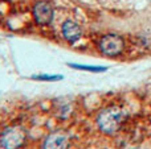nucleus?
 <instances>
[{
	"instance_id": "5",
	"label": "nucleus",
	"mask_w": 151,
	"mask_h": 149,
	"mask_svg": "<svg viewBox=\"0 0 151 149\" xmlns=\"http://www.w3.org/2000/svg\"><path fill=\"white\" fill-rule=\"evenodd\" d=\"M70 144V135L65 131H55L42 141V149H68Z\"/></svg>"
},
{
	"instance_id": "4",
	"label": "nucleus",
	"mask_w": 151,
	"mask_h": 149,
	"mask_svg": "<svg viewBox=\"0 0 151 149\" xmlns=\"http://www.w3.org/2000/svg\"><path fill=\"white\" fill-rule=\"evenodd\" d=\"M32 16L39 25H49L55 17V9L48 1H37L32 8Z\"/></svg>"
},
{
	"instance_id": "8",
	"label": "nucleus",
	"mask_w": 151,
	"mask_h": 149,
	"mask_svg": "<svg viewBox=\"0 0 151 149\" xmlns=\"http://www.w3.org/2000/svg\"><path fill=\"white\" fill-rule=\"evenodd\" d=\"M32 79L35 81H41V82H57L63 79V75H55V74H39V75H33Z\"/></svg>"
},
{
	"instance_id": "2",
	"label": "nucleus",
	"mask_w": 151,
	"mask_h": 149,
	"mask_svg": "<svg viewBox=\"0 0 151 149\" xmlns=\"http://www.w3.org/2000/svg\"><path fill=\"white\" fill-rule=\"evenodd\" d=\"M27 141V131L21 126H11L0 133L1 149H19Z\"/></svg>"
},
{
	"instance_id": "1",
	"label": "nucleus",
	"mask_w": 151,
	"mask_h": 149,
	"mask_svg": "<svg viewBox=\"0 0 151 149\" xmlns=\"http://www.w3.org/2000/svg\"><path fill=\"white\" fill-rule=\"evenodd\" d=\"M126 120V114L118 106H109L105 107L98 112L96 118L97 127L101 129L104 133L111 135L118 132L122 128L123 123Z\"/></svg>"
},
{
	"instance_id": "7",
	"label": "nucleus",
	"mask_w": 151,
	"mask_h": 149,
	"mask_svg": "<svg viewBox=\"0 0 151 149\" xmlns=\"http://www.w3.org/2000/svg\"><path fill=\"white\" fill-rule=\"evenodd\" d=\"M72 69H76V70H82V71H90V73H104V71L107 70V67H104V66H86V65H78V63H69Z\"/></svg>"
},
{
	"instance_id": "6",
	"label": "nucleus",
	"mask_w": 151,
	"mask_h": 149,
	"mask_svg": "<svg viewBox=\"0 0 151 149\" xmlns=\"http://www.w3.org/2000/svg\"><path fill=\"white\" fill-rule=\"evenodd\" d=\"M61 34L65 38V41H68L69 44H74L82 36V31H81L80 25L77 23L72 20H66L61 25Z\"/></svg>"
},
{
	"instance_id": "3",
	"label": "nucleus",
	"mask_w": 151,
	"mask_h": 149,
	"mask_svg": "<svg viewBox=\"0 0 151 149\" xmlns=\"http://www.w3.org/2000/svg\"><path fill=\"white\" fill-rule=\"evenodd\" d=\"M98 49L106 57H118L123 53L125 40L117 33H107L98 41Z\"/></svg>"
}]
</instances>
